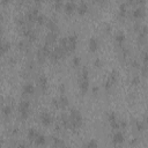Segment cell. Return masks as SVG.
I'll return each instance as SVG.
<instances>
[{
    "label": "cell",
    "mask_w": 148,
    "mask_h": 148,
    "mask_svg": "<svg viewBox=\"0 0 148 148\" xmlns=\"http://www.w3.org/2000/svg\"><path fill=\"white\" fill-rule=\"evenodd\" d=\"M79 87L82 95H86L90 87V80H89V69L87 66H83L81 69V74L79 77Z\"/></svg>",
    "instance_id": "obj_1"
},
{
    "label": "cell",
    "mask_w": 148,
    "mask_h": 148,
    "mask_svg": "<svg viewBox=\"0 0 148 148\" xmlns=\"http://www.w3.org/2000/svg\"><path fill=\"white\" fill-rule=\"evenodd\" d=\"M83 124V117L81 114V112L77 109H72L71 110V114H69V127L77 130L82 126Z\"/></svg>",
    "instance_id": "obj_2"
},
{
    "label": "cell",
    "mask_w": 148,
    "mask_h": 148,
    "mask_svg": "<svg viewBox=\"0 0 148 148\" xmlns=\"http://www.w3.org/2000/svg\"><path fill=\"white\" fill-rule=\"evenodd\" d=\"M117 80H118V71H117V69H112V71L110 72V74H109V76L106 77L104 84H103L104 90H105V91H110V90L113 88V86L116 84Z\"/></svg>",
    "instance_id": "obj_3"
},
{
    "label": "cell",
    "mask_w": 148,
    "mask_h": 148,
    "mask_svg": "<svg viewBox=\"0 0 148 148\" xmlns=\"http://www.w3.org/2000/svg\"><path fill=\"white\" fill-rule=\"evenodd\" d=\"M30 102L27 101V99H23L18 104V114L21 117L22 120H25L28 117H29V113H30Z\"/></svg>",
    "instance_id": "obj_4"
},
{
    "label": "cell",
    "mask_w": 148,
    "mask_h": 148,
    "mask_svg": "<svg viewBox=\"0 0 148 148\" xmlns=\"http://www.w3.org/2000/svg\"><path fill=\"white\" fill-rule=\"evenodd\" d=\"M66 38H67V51H68V53L74 52L76 46H77V35L75 32H72Z\"/></svg>",
    "instance_id": "obj_5"
},
{
    "label": "cell",
    "mask_w": 148,
    "mask_h": 148,
    "mask_svg": "<svg viewBox=\"0 0 148 148\" xmlns=\"http://www.w3.org/2000/svg\"><path fill=\"white\" fill-rule=\"evenodd\" d=\"M50 52H51V51H50L49 45L44 43V45L37 51V61H38L39 64H43V62L45 61L46 57L50 56Z\"/></svg>",
    "instance_id": "obj_6"
},
{
    "label": "cell",
    "mask_w": 148,
    "mask_h": 148,
    "mask_svg": "<svg viewBox=\"0 0 148 148\" xmlns=\"http://www.w3.org/2000/svg\"><path fill=\"white\" fill-rule=\"evenodd\" d=\"M124 141H125V134H124V132L120 131V130L114 131V133L112 135V139H111L112 145L114 147H119V146H121L124 143Z\"/></svg>",
    "instance_id": "obj_7"
},
{
    "label": "cell",
    "mask_w": 148,
    "mask_h": 148,
    "mask_svg": "<svg viewBox=\"0 0 148 148\" xmlns=\"http://www.w3.org/2000/svg\"><path fill=\"white\" fill-rule=\"evenodd\" d=\"M108 121H109V124H110V126H111V128H112L113 131L120 130V127H119V119H118L116 112L110 111V112L108 113Z\"/></svg>",
    "instance_id": "obj_8"
},
{
    "label": "cell",
    "mask_w": 148,
    "mask_h": 148,
    "mask_svg": "<svg viewBox=\"0 0 148 148\" xmlns=\"http://www.w3.org/2000/svg\"><path fill=\"white\" fill-rule=\"evenodd\" d=\"M66 54V52L60 47V46H58V47H56L54 50H52L51 52H50V59L53 61V62H57V61H59Z\"/></svg>",
    "instance_id": "obj_9"
},
{
    "label": "cell",
    "mask_w": 148,
    "mask_h": 148,
    "mask_svg": "<svg viewBox=\"0 0 148 148\" xmlns=\"http://www.w3.org/2000/svg\"><path fill=\"white\" fill-rule=\"evenodd\" d=\"M145 14H146V8H145L143 6H140V5L136 6L135 8H133V9H132V13H131L132 17L135 18V20L142 18V17L145 16Z\"/></svg>",
    "instance_id": "obj_10"
},
{
    "label": "cell",
    "mask_w": 148,
    "mask_h": 148,
    "mask_svg": "<svg viewBox=\"0 0 148 148\" xmlns=\"http://www.w3.org/2000/svg\"><path fill=\"white\" fill-rule=\"evenodd\" d=\"M39 120H40L42 125H44V126H50V125L52 124V121H53V118H52V116H51L50 112L43 111V112H40V114H39Z\"/></svg>",
    "instance_id": "obj_11"
},
{
    "label": "cell",
    "mask_w": 148,
    "mask_h": 148,
    "mask_svg": "<svg viewBox=\"0 0 148 148\" xmlns=\"http://www.w3.org/2000/svg\"><path fill=\"white\" fill-rule=\"evenodd\" d=\"M39 14V9L37 7H34V8H30L25 15V21L27 22H36V18Z\"/></svg>",
    "instance_id": "obj_12"
},
{
    "label": "cell",
    "mask_w": 148,
    "mask_h": 148,
    "mask_svg": "<svg viewBox=\"0 0 148 148\" xmlns=\"http://www.w3.org/2000/svg\"><path fill=\"white\" fill-rule=\"evenodd\" d=\"M114 40H116V44L118 47H124V44H125V40H126V36H125V32L119 30L116 32L114 35Z\"/></svg>",
    "instance_id": "obj_13"
},
{
    "label": "cell",
    "mask_w": 148,
    "mask_h": 148,
    "mask_svg": "<svg viewBox=\"0 0 148 148\" xmlns=\"http://www.w3.org/2000/svg\"><path fill=\"white\" fill-rule=\"evenodd\" d=\"M23 36L25 37V39H28V42H34L36 39V32L34 29L29 28V27H24L23 28Z\"/></svg>",
    "instance_id": "obj_14"
},
{
    "label": "cell",
    "mask_w": 148,
    "mask_h": 148,
    "mask_svg": "<svg viewBox=\"0 0 148 148\" xmlns=\"http://www.w3.org/2000/svg\"><path fill=\"white\" fill-rule=\"evenodd\" d=\"M34 92H35V86L31 82H27V83L23 84L22 94L24 96H31V95H34Z\"/></svg>",
    "instance_id": "obj_15"
},
{
    "label": "cell",
    "mask_w": 148,
    "mask_h": 148,
    "mask_svg": "<svg viewBox=\"0 0 148 148\" xmlns=\"http://www.w3.org/2000/svg\"><path fill=\"white\" fill-rule=\"evenodd\" d=\"M146 37H147V25L143 24L140 30H139V34H138V43L140 45H142L145 42H146Z\"/></svg>",
    "instance_id": "obj_16"
},
{
    "label": "cell",
    "mask_w": 148,
    "mask_h": 148,
    "mask_svg": "<svg viewBox=\"0 0 148 148\" xmlns=\"http://www.w3.org/2000/svg\"><path fill=\"white\" fill-rule=\"evenodd\" d=\"M98 46H99V42L96 37H90L89 38V42H88V49L91 53L96 52L98 50Z\"/></svg>",
    "instance_id": "obj_17"
},
{
    "label": "cell",
    "mask_w": 148,
    "mask_h": 148,
    "mask_svg": "<svg viewBox=\"0 0 148 148\" xmlns=\"http://www.w3.org/2000/svg\"><path fill=\"white\" fill-rule=\"evenodd\" d=\"M37 83H38L39 89H40L43 92H45V91L47 90V77H46L45 75L40 74V75L38 76V79H37Z\"/></svg>",
    "instance_id": "obj_18"
},
{
    "label": "cell",
    "mask_w": 148,
    "mask_h": 148,
    "mask_svg": "<svg viewBox=\"0 0 148 148\" xmlns=\"http://www.w3.org/2000/svg\"><path fill=\"white\" fill-rule=\"evenodd\" d=\"M62 8L66 14H72L74 10H76V3L74 1H66V2H64Z\"/></svg>",
    "instance_id": "obj_19"
},
{
    "label": "cell",
    "mask_w": 148,
    "mask_h": 148,
    "mask_svg": "<svg viewBox=\"0 0 148 148\" xmlns=\"http://www.w3.org/2000/svg\"><path fill=\"white\" fill-rule=\"evenodd\" d=\"M76 12L79 13V15H84L88 12V3L86 1H80L76 5Z\"/></svg>",
    "instance_id": "obj_20"
},
{
    "label": "cell",
    "mask_w": 148,
    "mask_h": 148,
    "mask_svg": "<svg viewBox=\"0 0 148 148\" xmlns=\"http://www.w3.org/2000/svg\"><path fill=\"white\" fill-rule=\"evenodd\" d=\"M34 142H35L36 146L42 147V146H44L46 143V136L44 134H42V133L38 132L37 135H36V138H35V140H34Z\"/></svg>",
    "instance_id": "obj_21"
},
{
    "label": "cell",
    "mask_w": 148,
    "mask_h": 148,
    "mask_svg": "<svg viewBox=\"0 0 148 148\" xmlns=\"http://www.w3.org/2000/svg\"><path fill=\"white\" fill-rule=\"evenodd\" d=\"M126 15H127V3L123 2L118 7V17L119 18H125Z\"/></svg>",
    "instance_id": "obj_22"
},
{
    "label": "cell",
    "mask_w": 148,
    "mask_h": 148,
    "mask_svg": "<svg viewBox=\"0 0 148 148\" xmlns=\"http://www.w3.org/2000/svg\"><path fill=\"white\" fill-rule=\"evenodd\" d=\"M45 24H46V28H49L50 31H52V32H57V31H58L57 21H54V20H52V18H46Z\"/></svg>",
    "instance_id": "obj_23"
},
{
    "label": "cell",
    "mask_w": 148,
    "mask_h": 148,
    "mask_svg": "<svg viewBox=\"0 0 148 148\" xmlns=\"http://www.w3.org/2000/svg\"><path fill=\"white\" fill-rule=\"evenodd\" d=\"M57 101H58V106H60V108H65L68 105V97L66 94H60V96L57 98Z\"/></svg>",
    "instance_id": "obj_24"
},
{
    "label": "cell",
    "mask_w": 148,
    "mask_h": 148,
    "mask_svg": "<svg viewBox=\"0 0 148 148\" xmlns=\"http://www.w3.org/2000/svg\"><path fill=\"white\" fill-rule=\"evenodd\" d=\"M9 49H10V44L7 40H0V57L7 53Z\"/></svg>",
    "instance_id": "obj_25"
},
{
    "label": "cell",
    "mask_w": 148,
    "mask_h": 148,
    "mask_svg": "<svg viewBox=\"0 0 148 148\" xmlns=\"http://www.w3.org/2000/svg\"><path fill=\"white\" fill-rule=\"evenodd\" d=\"M57 32H52V31H49V34L45 36V44L50 45V44H53L57 39Z\"/></svg>",
    "instance_id": "obj_26"
},
{
    "label": "cell",
    "mask_w": 148,
    "mask_h": 148,
    "mask_svg": "<svg viewBox=\"0 0 148 148\" xmlns=\"http://www.w3.org/2000/svg\"><path fill=\"white\" fill-rule=\"evenodd\" d=\"M1 114L3 118H9V116L12 114V106L9 104H5L1 108Z\"/></svg>",
    "instance_id": "obj_27"
},
{
    "label": "cell",
    "mask_w": 148,
    "mask_h": 148,
    "mask_svg": "<svg viewBox=\"0 0 148 148\" xmlns=\"http://www.w3.org/2000/svg\"><path fill=\"white\" fill-rule=\"evenodd\" d=\"M83 148H98V141L96 139H90L84 143Z\"/></svg>",
    "instance_id": "obj_28"
},
{
    "label": "cell",
    "mask_w": 148,
    "mask_h": 148,
    "mask_svg": "<svg viewBox=\"0 0 148 148\" xmlns=\"http://www.w3.org/2000/svg\"><path fill=\"white\" fill-rule=\"evenodd\" d=\"M135 128L138 132H143L146 130V123L143 120H135Z\"/></svg>",
    "instance_id": "obj_29"
},
{
    "label": "cell",
    "mask_w": 148,
    "mask_h": 148,
    "mask_svg": "<svg viewBox=\"0 0 148 148\" xmlns=\"http://www.w3.org/2000/svg\"><path fill=\"white\" fill-rule=\"evenodd\" d=\"M37 131L35 130V128H29L28 130V133H27V136H28V140H30V141H34L35 140V138H36V135H37Z\"/></svg>",
    "instance_id": "obj_30"
},
{
    "label": "cell",
    "mask_w": 148,
    "mask_h": 148,
    "mask_svg": "<svg viewBox=\"0 0 148 148\" xmlns=\"http://www.w3.org/2000/svg\"><path fill=\"white\" fill-rule=\"evenodd\" d=\"M45 22H46V16L44 14L39 13L38 16H37V18H36V23L38 25H43V24H45Z\"/></svg>",
    "instance_id": "obj_31"
},
{
    "label": "cell",
    "mask_w": 148,
    "mask_h": 148,
    "mask_svg": "<svg viewBox=\"0 0 148 148\" xmlns=\"http://www.w3.org/2000/svg\"><path fill=\"white\" fill-rule=\"evenodd\" d=\"M80 65H81V58L79 56H74L73 59H72V66L74 68H77Z\"/></svg>",
    "instance_id": "obj_32"
},
{
    "label": "cell",
    "mask_w": 148,
    "mask_h": 148,
    "mask_svg": "<svg viewBox=\"0 0 148 148\" xmlns=\"http://www.w3.org/2000/svg\"><path fill=\"white\" fill-rule=\"evenodd\" d=\"M148 52L147 50L142 51V66H148Z\"/></svg>",
    "instance_id": "obj_33"
},
{
    "label": "cell",
    "mask_w": 148,
    "mask_h": 148,
    "mask_svg": "<svg viewBox=\"0 0 148 148\" xmlns=\"http://www.w3.org/2000/svg\"><path fill=\"white\" fill-rule=\"evenodd\" d=\"M140 81H141L140 75H134V76L132 77V80H131V84H132V86H138V84L140 83Z\"/></svg>",
    "instance_id": "obj_34"
},
{
    "label": "cell",
    "mask_w": 148,
    "mask_h": 148,
    "mask_svg": "<svg viewBox=\"0 0 148 148\" xmlns=\"http://www.w3.org/2000/svg\"><path fill=\"white\" fill-rule=\"evenodd\" d=\"M94 66H95L96 68H102V67H103V61H102V59H101V58H95V60H94Z\"/></svg>",
    "instance_id": "obj_35"
},
{
    "label": "cell",
    "mask_w": 148,
    "mask_h": 148,
    "mask_svg": "<svg viewBox=\"0 0 148 148\" xmlns=\"http://www.w3.org/2000/svg\"><path fill=\"white\" fill-rule=\"evenodd\" d=\"M25 23H27V21H25L24 17H17V18H16V24H18L20 27L24 28V27H25Z\"/></svg>",
    "instance_id": "obj_36"
},
{
    "label": "cell",
    "mask_w": 148,
    "mask_h": 148,
    "mask_svg": "<svg viewBox=\"0 0 148 148\" xmlns=\"http://www.w3.org/2000/svg\"><path fill=\"white\" fill-rule=\"evenodd\" d=\"M61 124L65 126V127H68L69 126V118H67L65 114L61 116Z\"/></svg>",
    "instance_id": "obj_37"
},
{
    "label": "cell",
    "mask_w": 148,
    "mask_h": 148,
    "mask_svg": "<svg viewBox=\"0 0 148 148\" xmlns=\"http://www.w3.org/2000/svg\"><path fill=\"white\" fill-rule=\"evenodd\" d=\"M18 47H20L21 50H27V49H28V42L21 40V42L18 43Z\"/></svg>",
    "instance_id": "obj_38"
},
{
    "label": "cell",
    "mask_w": 148,
    "mask_h": 148,
    "mask_svg": "<svg viewBox=\"0 0 148 148\" xmlns=\"http://www.w3.org/2000/svg\"><path fill=\"white\" fill-rule=\"evenodd\" d=\"M53 6H54V8H56V9H60V8H62V7H64V2H62V1H60V0H58V1H56V2L53 3Z\"/></svg>",
    "instance_id": "obj_39"
},
{
    "label": "cell",
    "mask_w": 148,
    "mask_h": 148,
    "mask_svg": "<svg viewBox=\"0 0 148 148\" xmlns=\"http://www.w3.org/2000/svg\"><path fill=\"white\" fill-rule=\"evenodd\" d=\"M138 142H139V139L138 138H133V139L130 140V146H135Z\"/></svg>",
    "instance_id": "obj_40"
},
{
    "label": "cell",
    "mask_w": 148,
    "mask_h": 148,
    "mask_svg": "<svg viewBox=\"0 0 148 148\" xmlns=\"http://www.w3.org/2000/svg\"><path fill=\"white\" fill-rule=\"evenodd\" d=\"M141 75L143 77L147 75V66H141Z\"/></svg>",
    "instance_id": "obj_41"
},
{
    "label": "cell",
    "mask_w": 148,
    "mask_h": 148,
    "mask_svg": "<svg viewBox=\"0 0 148 148\" xmlns=\"http://www.w3.org/2000/svg\"><path fill=\"white\" fill-rule=\"evenodd\" d=\"M98 92H99V87L98 86H94L92 87V94L94 95H97Z\"/></svg>",
    "instance_id": "obj_42"
},
{
    "label": "cell",
    "mask_w": 148,
    "mask_h": 148,
    "mask_svg": "<svg viewBox=\"0 0 148 148\" xmlns=\"http://www.w3.org/2000/svg\"><path fill=\"white\" fill-rule=\"evenodd\" d=\"M131 64H132V66H133L134 68H139V62H138L136 60H133Z\"/></svg>",
    "instance_id": "obj_43"
},
{
    "label": "cell",
    "mask_w": 148,
    "mask_h": 148,
    "mask_svg": "<svg viewBox=\"0 0 148 148\" xmlns=\"http://www.w3.org/2000/svg\"><path fill=\"white\" fill-rule=\"evenodd\" d=\"M18 148H28V146L25 145V143H23V142H21V143H18V146H17Z\"/></svg>",
    "instance_id": "obj_44"
},
{
    "label": "cell",
    "mask_w": 148,
    "mask_h": 148,
    "mask_svg": "<svg viewBox=\"0 0 148 148\" xmlns=\"http://www.w3.org/2000/svg\"><path fill=\"white\" fill-rule=\"evenodd\" d=\"M2 146H3V140L0 138V148H2Z\"/></svg>",
    "instance_id": "obj_45"
},
{
    "label": "cell",
    "mask_w": 148,
    "mask_h": 148,
    "mask_svg": "<svg viewBox=\"0 0 148 148\" xmlns=\"http://www.w3.org/2000/svg\"><path fill=\"white\" fill-rule=\"evenodd\" d=\"M2 34H3V29H2V27L0 25V36H1Z\"/></svg>",
    "instance_id": "obj_46"
},
{
    "label": "cell",
    "mask_w": 148,
    "mask_h": 148,
    "mask_svg": "<svg viewBox=\"0 0 148 148\" xmlns=\"http://www.w3.org/2000/svg\"><path fill=\"white\" fill-rule=\"evenodd\" d=\"M80 148H83V147H80Z\"/></svg>",
    "instance_id": "obj_47"
}]
</instances>
